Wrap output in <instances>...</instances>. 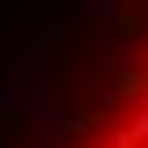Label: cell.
<instances>
[{"instance_id": "1", "label": "cell", "mask_w": 148, "mask_h": 148, "mask_svg": "<svg viewBox=\"0 0 148 148\" xmlns=\"http://www.w3.org/2000/svg\"><path fill=\"white\" fill-rule=\"evenodd\" d=\"M0 148H148V0L0 14Z\"/></svg>"}]
</instances>
